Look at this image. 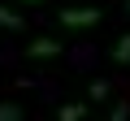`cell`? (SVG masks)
I'll list each match as a JSON object with an SVG mask.
<instances>
[{
	"mask_svg": "<svg viewBox=\"0 0 130 121\" xmlns=\"http://www.w3.org/2000/svg\"><path fill=\"white\" fill-rule=\"evenodd\" d=\"M56 22H61L65 30H91V26L104 22V9H95V5H65V9L56 13Z\"/></svg>",
	"mask_w": 130,
	"mask_h": 121,
	"instance_id": "6da1fadb",
	"label": "cell"
},
{
	"mask_svg": "<svg viewBox=\"0 0 130 121\" xmlns=\"http://www.w3.org/2000/svg\"><path fill=\"white\" fill-rule=\"evenodd\" d=\"M26 56H30V61H56V56H65V43L52 39V35H39V39L26 43Z\"/></svg>",
	"mask_w": 130,
	"mask_h": 121,
	"instance_id": "7a4b0ae2",
	"label": "cell"
},
{
	"mask_svg": "<svg viewBox=\"0 0 130 121\" xmlns=\"http://www.w3.org/2000/svg\"><path fill=\"white\" fill-rule=\"evenodd\" d=\"M87 99H91V104H104V99H113V82H108V78H95V82L87 87Z\"/></svg>",
	"mask_w": 130,
	"mask_h": 121,
	"instance_id": "3957f363",
	"label": "cell"
},
{
	"mask_svg": "<svg viewBox=\"0 0 130 121\" xmlns=\"http://www.w3.org/2000/svg\"><path fill=\"white\" fill-rule=\"evenodd\" d=\"M0 26L5 30H26V17L18 9H9V5H0Z\"/></svg>",
	"mask_w": 130,
	"mask_h": 121,
	"instance_id": "277c9868",
	"label": "cell"
},
{
	"mask_svg": "<svg viewBox=\"0 0 130 121\" xmlns=\"http://www.w3.org/2000/svg\"><path fill=\"white\" fill-rule=\"evenodd\" d=\"M113 65H130V30L113 43Z\"/></svg>",
	"mask_w": 130,
	"mask_h": 121,
	"instance_id": "5b68a950",
	"label": "cell"
},
{
	"mask_svg": "<svg viewBox=\"0 0 130 121\" xmlns=\"http://www.w3.org/2000/svg\"><path fill=\"white\" fill-rule=\"evenodd\" d=\"M56 117H61V121H83V117H87V104H61Z\"/></svg>",
	"mask_w": 130,
	"mask_h": 121,
	"instance_id": "8992f818",
	"label": "cell"
},
{
	"mask_svg": "<svg viewBox=\"0 0 130 121\" xmlns=\"http://www.w3.org/2000/svg\"><path fill=\"white\" fill-rule=\"evenodd\" d=\"M26 112H22V104H13V99H5L0 104V121H22Z\"/></svg>",
	"mask_w": 130,
	"mask_h": 121,
	"instance_id": "52a82bcc",
	"label": "cell"
},
{
	"mask_svg": "<svg viewBox=\"0 0 130 121\" xmlns=\"http://www.w3.org/2000/svg\"><path fill=\"white\" fill-rule=\"evenodd\" d=\"M108 121H130V108H126V104H113V117H108Z\"/></svg>",
	"mask_w": 130,
	"mask_h": 121,
	"instance_id": "ba28073f",
	"label": "cell"
},
{
	"mask_svg": "<svg viewBox=\"0 0 130 121\" xmlns=\"http://www.w3.org/2000/svg\"><path fill=\"white\" fill-rule=\"evenodd\" d=\"M18 5H48V0H18Z\"/></svg>",
	"mask_w": 130,
	"mask_h": 121,
	"instance_id": "9c48e42d",
	"label": "cell"
},
{
	"mask_svg": "<svg viewBox=\"0 0 130 121\" xmlns=\"http://www.w3.org/2000/svg\"><path fill=\"white\" fill-rule=\"evenodd\" d=\"M126 13H130V0H126Z\"/></svg>",
	"mask_w": 130,
	"mask_h": 121,
	"instance_id": "30bf717a",
	"label": "cell"
}]
</instances>
